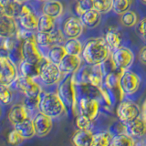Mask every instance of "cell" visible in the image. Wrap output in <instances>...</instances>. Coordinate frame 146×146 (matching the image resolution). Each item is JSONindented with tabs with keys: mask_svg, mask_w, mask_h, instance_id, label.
<instances>
[{
	"mask_svg": "<svg viewBox=\"0 0 146 146\" xmlns=\"http://www.w3.org/2000/svg\"><path fill=\"white\" fill-rule=\"evenodd\" d=\"M82 57L88 65H100L111 57V48L104 38H91L85 44Z\"/></svg>",
	"mask_w": 146,
	"mask_h": 146,
	"instance_id": "1",
	"label": "cell"
},
{
	"mask_svg": "<svg viewBox=\"0 0 146 146\" xmlns=\"http://www.w3.org/2000/svg\"><path fill=\"white\" fill-rule=\"evenodd\" d=\"M38 111L39 112L45 114L51 119H54L65 113L67 108L58 93L48 92L41 94Z\"/></svg>",
	"mask_w": 146,
	"mask_h": 146,
	"instance_id": "2",
	"label": "cell"
},
{
	"mask_svg": "<svg viewBox=\"0 0 146 146\" xmlns=\"http://www.w3.org/2000/svg\"><path fill=\"white\" fill-rule=\"evenodd\" d=\"M58 94L63 103L65 104L66 108L74 111L77 104V92L73 75H68L63 80L58 87Z\"/></svg>",
	"mask_w": 146,
	"mask_h": 146,
	"instance_id": "3",
	"label": "cell"
},
{
	"mask_svg": "<svg viewBox=\"0 0 146 146\" xmlns=\"http://www.w3.org/2000/svg\"><path fill=\"white\" fill-rule=\"evenodd\" d=\"M40 74L39 78L47 86H51L58 83L63 75L58 65L50 62L47 57H44L39 63Z\"/></svg>",
	"mask_w": 146,
	"mask_h": 146,
	"instance_id": "4",
	"label": "cell"
},
{
	"mask_svg": "<svg viewBox=\"0 0 146 146\" xmlns=\"http://www.w3.org/2000/svg\"><path fill=\"white\" fill-rule=\"evenodd\" d=\"M141 79L138 74L131 70H125L121 73L119 81V90L123 95H132L139 90Z\"/></svg>",
	"mask_w": 146,
	"mask_h": 146,
	"instance_id": "5",
	"label": "cell"
},
{
	"mask_svg": "<svg viewBox=\"0 0 146 146\" xmlns=\"http://www.w3.org/2000/svg\"><path fill=\"white\" fill-rule=\"evenodd\" d=\"M13 84L17 90L24 93L27 98H36L41 96V93H42L40 85L36 83L35 80L27 78L23 75L18 76L16 80L13 82Z\"/></svg>",
	"mask_w": 146,
	"mask_h": 146,
	"instance_id": "6",
	"label": "cell"
},
{
	"mask_svg": "<svg viewBox=\"0 0 146 146\" xmlns=\"http://www.w3.org/2000/svg\"><path fill=\"white\" fill-rule=\"evenodd\" d=\"M111 58L116 68L121 71L128 70L134 61V54L129 48L120 47L114 49Z\"/></svg>",
	"mask_w": 146,
	"mask_h": 146,
	"instance_id": "7",
	"label": "cell"
},
{
	"mask_svg": "<svg viewBox=\"0 0 146 146\" xmlns=\"http://www.w3.org/2000/svg\"><path fill=\"white\" fill-rule=\"evenodd\" d=\"M141 109L138 106V104L131 102V100H121L119 103L116 114L121 122L127 123L131 121L135 120V119L139 118L141 115Z\"/></svg>",
	"mask_w": 146,
	"mask_h": 146,
	"instance_id": "8",
	"label": "cell"
},
{
	"mask_svg": "<svg viewBox=\"0 0 146 146\" xmlns=\"http://www.w3.org/2000/svg\"><path fill=\"white\" fill-rule=\"evenodd\" d=\"M21 53L23 60L35 64H38L45 57L40 51L38 45L36 43V36L32 38L23 41Z\"/></svg>",
	"mask_w": 146,
	"mask_h": 146,
	"instance_id": "9",
	"label": "cell"
},
{
	"mask_svg": "<svg viewBox=\"0 0 146 146\" xmlns=\"http://www.w3.org/2000/svg\"><path fill=\"white\" fill-rule=\"evenodd\" d=\"M17 77L16 64L9 58H0V84L9 87Z\"/></svg>",
	"mask_w": 146,
	"mask_h": 146,
	"instance_id": "10",
	"label": "cell"
},
{
	"mask_svg": "<svg viewBox=\"0 0 146 146\" xmlns=\"http://www.w3.org/2000/svg\"><path fill=\"white\" fill-rule=\"evenodd\" d=\"M78 104H79L80 115L87 117L92 121L97 118L100 111V102L97 99L84 96L80 99Z\"/></svg>",
	"mask_w": 146,
	"mask_h": 146,
	"instance_id": "11",
	"label": "cell"
},
{
	"mask_svg": "<svg viewBox=\"0 0 146 146\" xmlns=\"http://www.w3.org/2000/svg\"><path fill=\"white\" fill-rule=\"evenodd\" d=\"M84 24L81 18L78 17H70L66 19L63 25V34L68 39H78L82 35Z\"/></svg>",
	"mask_w": 146,
	"mask_h": 146,
	"instance_id": "12",
	"label": "cell"
},
{
	"mask_svg": "<svg viewBox=\"0 0 146 146\" xmlns=\"http://www.w3.org/2000/svg\"><path fill=\"white\" fill-rule=\"evenodd\" d=\"M19 24L23 29L34 31L38 30V17L35 12L30 8V7L27 5H23L19 16H18Z\"/></svg>",
	"mask_w": 146,
	"mask_h": 146,
	"instance_id": "13",
	"label": "cell"
},
{
	"mask_svg": "<svg viewBox=\"0 0 146 146\" xmlns=\"http://www.w3.org/2000/svg\"><path fill=\"white\" fill-rule=\"evenodd\" d=\"M32 121H33L36 135H38V137H44L48 135L50 131L52 130V119L43 113L38 112L32 119Z\"/></svg>",
	"mask_w": 146,
	"mask_h": 146,
	"instance_id": "14",
	"label": "cell"
},
{
	"mask_svg": "<svg viewBox=\"0 0 146 146\" xmlns=\"http://www.w3.org/2000/svg\"><path fill=\"white\" fill-rule=\"evenodd\" d=\"M80 65L81 58L80 56H72L67 54L58 66L62 74L72 75L80 70Z\"/></svg>",
	"mask_w": 146,
	"mask_h": 146,
	"instance_id": "15",
	"label": "cell"
},
{
	"mask_svg": "<svg viewBox=\"0 0 146 146\" xmlns=\"http://www.w3.org/2000/svg\"><path fill=\"white\" fill-rule=\"evenodd\" d=\"M17 24L15 17L8 16L0 17V38H8L16 36L17 32Z\"/></svg>",
	"mask_w": 146,
	"mask_h": 146,
	"instance_id": "16",
	"label": "cell"
},
{
	"mask_svg": "<svg viewBox=\"0 0 146 146\" xmlns=\"http://www.w3.org/2000/svg\"><path fill=\"white\" fill-rule=\"evenodd\" d=\"M126 134L131 138H141L146 134V121L143 118H137L130 122L125 123Z\"/></svg>",
	"mask_w": 146,
	"mask_h": 146,
	"instance_id": "17",
	"label": "cell"
},
{
	"mask_svg": "<svg viewBox=\"0 0 146 146\" xmlns=\"http://www.w3.org/2000/svg\"><path fill=\"white\" fill-rule=\"evenodd\" d=\"M7 118L9 121L15 126L17 124L25 121L27 119H29V113L27 112L26 108L24 107L23 104H17L14 105L11 107V109L9 110Z\"/></svg>",
	"mask_w": 146,
	"mask_h": 146,
	"instance_id": "18",
	"label": "cell"
},
{
	"mask_svg": "<svg viewBox=\"0 0 146 146\" xmlns=\"http://www.w3.org/2000/svg\"><path fill=\"white\" fill-rule=\"evenodd\" d=\"M95 134L91 131L78 130L71 137L73 146H92Z\"/></svg>",
	"mask_w": 146,
	"mask_h": 146,
	"instance_id": "19",
	"label": "cell"
},
{
	"mask_svg": "<svg viewBox=\"0 0 146 146\" xmlns=\"http://www.w3.org/2000/svg\"><path fill=\"white\" fill-rule=\"evenodd\" d=\"M43 15L50 17L52 18H57L63 13V5L58 0H48L42 7Z\"/></svg>",
	"mask_w": 146,
	"mask_h": 146,
	"instance_id": "20",
	"label": "cell"
},
{
	"mask_svg": "<svg viewBox=\"0 0 146 146\" xmlns=\"http://www.w3.org/2000/svg\"><path fill=\"white\" fill-rule=\"evenodd\" d=\"M19 70L21 75L30 79H36L38 78L40 74V66L39 64L30 63L25 60H22L19 64Z\"/></svg>",
	"mask_w": 146,
	"mask_h": 146,
	"instance_id": "21",
	"label": "cell"
},
{
	"mask_svg": "<svg viewBox=\"0 0 146 146\" xmlns=\"http://www.w3.org/2000/svg\"><path fill=\"white\" fill-rule=\"evenodd\" d=\"M105 42L110 47L111 49H116L121 47V35L120 31L114 27H110L105 33L104 36Z\"/></svg>",
	"mask_w": 146,
	"mask_h": 146,
	"instance_id": "22",
	"label": "cell"
},
{
	"mask_svg": "<svg viewBox=\"0 0 146 146\" xmlns=\"http://www.w3.org/2000/svg\"><path fill=\"white\" fill-rule=\"evenodd\" d=\"M14 129H15L25 140L30 139L34 135H36L33 121H32L31 118L27 119V120L19 123V124L15 125V128H14Z\"/></svg>",
	"mask_w": 146,
	"mask_h": 146,
	"instance_id": "23",
	"label": "cell"
},
{
	"mask_svg": "<svg viewBox=\"0 0 146 146\" xmlns=\"http://www.w3.org/2000/svg\"><path fill=\"white\" fill-rule=\"evenodd\" d=\"M67 55V51L64 46L62 45H54L51 48H48V59L56 65H58L61 62L62 59Z\"/></svg>",
	"mask_w": 146,
	"mask_h": 146,
	"instance_id": "24",
	"label": "cell"
},
{
	"mask_svg": "<svg viewBox=\"0 0 146 146\" xmlns=\"http://www.w3.org/2000/svg\"><path fill=\"white\" fill-rule=\"evenodd\" d=\"M0 3L4 7L6 16L11 17H16L19 16L23 6L22 3L17 2V0H0Z\"/></svg>",
	"mask_w": 146,
	"mask_h": 146,
	"instance_id": "25",
	"label": "cell"
},
{
	"mask_svg": "<svg viewBox=\"0 0 146 146\" xmlns=\"http://www.w3.org/2000/svg\"><path fill=\"white\" fill-rule=\"evenodd\" d=\"M102 18V13H100L97 9H91V10L86 12L81 17L82 23L88 27H95L99 25Z\"/></svg>",
	"mask_w": 146,
	"mask_h": 146,
	"instance_id": "26",
	"label": "cell"
},
{
	"mask_svg": "<svg viewBox=\"0 0 146 146\" xmlns=\"http://www.w3.org/2000/svg\"><path fill=\"white\" fill-rule=\"evenodd\" d=\"M123 71L116 70L115 71L110 72L104 77V86L110 90L119 89V81L120 77Z\"/></svg>",
	"mask_w": 146,
	"mask_h": 146,
	"instance_id": "27",
	"label": "cell"
},
{
	"mask_svg": "<svg viewBox=\"0 0 146 146\" xmlns=\"http://www.w3.org/2000/svg\"><path fill=\"white\" fill-rule=\"evenodd\" d=\"M55 29V19L46 15H41L38 17V32L50 33Z\"/></svg>",
	"mask_w": 146,
	"mask_h": 146,
	"instance_id": "28",
	"label": "cell"
},
{
	"mask_svg": "<svg viewBox=\"0 0 146 146\" xmlns=\"http://www.w3.org/2000/svg\"><path fill=\"white\" fill-rule=\"evenodd\" d=\"M64 48H65L68 55H72V56H80L82 54L83 48L82 45L79 39H68L64 43Z\"/></svg>",
	"mask_w": 146,
	"mask_h": 146,
	"instance_id": "29",
	"label": "cell"
},
{
	"mask_svg": "<svg viewBox=\"0 0 146 146\" xmlns=\"http://www.w3.org/2000/svg\"><path fill=\"white\" fill-rule=\"evenodd\" d=\"M135 141L133 138H131L126 133L116 134L113 136L111 140V146H134Z\"/></svg>",
	"mask_w": 146,
	"mask_h": 146,
	"instance_id": "30",
	"label": "cell"
},
{
	"mask_svg": "<svg viewBox=\"0 0 146 146\" xmlns=\"http://www.w3.org/2000/svg\"><path fill=\"white\" fill-rule=\"evenodd\" d=\"M113 135L111 131H102L95 134L92 146H111Z\"/></svg>",
	"mask_w": 146,
	"mask_h": 146,
	"instance_id": "31",
	"label": "cell"
},
{
	"mask_svg": "<svg viewBox=\"0 0 146 146\" xmlns=\"http://www.w3.org/2000/svg\"><path fill=\"white\" fill-rule=\"evenodd\" d=\"M121 23L126 27H131L138 22V16L134 11L129 10L121 15Z\"/></svg>",
	"mask_w": 146,
	"mask_h": 146,
	"instance_id": "32",
	"label": "cell"
},
{
	"mask_svg": "<svg viewBox=\"0 0 146 146\" xmlns=\"http://www.w3.org/2000/svg\"><path fill=\"white\" fill-rule=\"evenodd\" d=\"M131 0H113L112 10L118 15H122L130 10Z\"/></svg>",
	"mask_w": 146,
	"mask_h": 146,
	"instance_id": "33",
	"label": "cell"
},
{
	"mask_svg": "<svg viewBox=\"0 0 146 146\" xmlns=\"http://www.w3.org/2000/svg\"><path fill=\"white\" fill-rule=\"evenodd\" d=\"M36 41L38 47L41 48H51L54 46L50 33H44V32H38L36 34Z\"/></svg>",
	"mask_w": 146,
	"mask_h": 146,
	"instance_id": "34",
	"label": "cell"
},
{
	"mask_svg": "<svg viewBox=\"0 0 146 146\" xmlns=\"http://www.w3.org/2000/svg\"><path fill=\"white\" fill-rule=\"evenodd\" d=\"M94 8L93 0H80L76 5V13L80 17H82L86 12Z\"/></svg>",
	"mask_w": 146,
	"mask_h": 146,
	"instance_id": "35",
	"label": "cell"
},
{
	"mask_svg": "<svg viewBox=\"0 0 146 146\" xmlns=\"http://www.w3.org/2000/svg\"><path fill=\"white\" fill-rule=\"evenodd\" d=\"M41 100V96L36 98H25L24 102H23V105L26 108L27 112H33L39 110V104Z\"/></svg>",
	"mask_w": 146,
	"mask_h": 146,
	"instance_id": "36",
	"label": "cell"
},
{
	"mask_svg": "<svg viewBox=\"0 0 146 146\" xmlns=\"http://www.w3.org/2000/svg\"><path fill=\"white\" fill-rule=\"evenodd\" d=\"M94 8L100 13H108L112 9L113 0H93Z\"/></svg>",
	"mask_w": 146,
	"mask_h": 146,
	"instance_id": "37",
	"label": "cell"
},
{
	"mask_svg": "<svg viewBox=\"0 0 146 146\" xmlns=\"http://www.w3.org/2000/svg\"><path fill=\"white\" fill-rule=\"evenodd\" d=\"M76 126L78 130H85V131H91L92 127V121L83 115H80L76 119Z\"/></svg>",
	"mask_w": 146,
	"mask_h": 146,
	"instance_id": "38",
	"label": "cell"
},
{
	"mask_svg": "<svg viewBox=\"0 0 146 146\" xmlns=\"http://www.w3.org/2000/svg\"><path fill=\"white\" fill-rule=\"evenodd\" d=\"M13 95L8 86L0 84V102L3 104H8L12 102Z\"/></svg>",
	"mask_w": 146,
	"mask_h": 146,
	"instance_id": "39",
	"label": "cell"
},
{
	"mask_svg": "<svg viewBox=\"0 0 146 146\" xmlns=\"http://www.w3.org/2000/svg\"><path fill=\"white\" fill-rule=\"evenodd\" d=\"M25 141V139L23 138V137L18 133V132L14 129L12 130L10 132L8 133V136H7V141L9 144H11L13 146H17L21 144L23 141Z\"/></svg>",
	"mask_w": 146,
	"mask_h": 146,
	"instance_id": "40",
	"label": "cell"
},
{
	"mask_svg": "<svg viewBox=\"0 0 146 146\" xmlns=\"http://www.w3.org/2000/svg\"><path fill=\"white\" fill-rule=\"evenodd\" d=\"M100 93V96H102V98L103 100V102H105V104L107 105V106H111L112 105V93L111 92V90H110L109 89H107L105 86H102L100 87V88L98 89Z\"/></svg>",
	"mask_w": 146,
	"mask_h": 146,
	"instance_id": "41",
	"label": "cell"
},
{
	"mask_svg": "<svg viewBox=\"0 0 146 146\" xmlns=\"http://www.w3.org/2000/svg\"><path fill=\"white\" fill-rule=\"evenodd\" d=\"M50 35H51V38L54 45H61L62 43L66 42V36H64L63 31L60 29H54L52 32H50Z\"/></svg>",
	"mask_w": 146,
	"mask_h": 146,
	"instance_id": "42",
	"label": "cell"
},
{
	"mask_svg": "<svg viewBox=\"0 0 146 146\" xmlns=\"http://www.w3.org/2000/svg\"><path fill=\"white\" fill-rule=\"evenodd\" d=\"M137 30H138L139 35L146 41V17L139 22Z\"/></svg>",
	"mask_w": 146,
	"mask_h": 146,
	"instance_id": "43",
	"label": "cell"
},
{
	"mask_svg": "<svg viewBox=\"0 0 146 146\" xmlns=\"http://www.w3.org/2000/svg\"><path fill=\"white\" fill-rule=\"evenodd\" d=\"M139 59L140 61L146 65V46L143 47L140 49V52H139Z\"/></svg>",
	"mask_w": 146,
	"mask_h": 146,
	"instance_id": "44",
	"label": "cell"
},
{
	"mask_svg": "<svg viewBox=\"0 0 146 146\" xmlns=\"http://www.w3.org/2000/svg\"><path fill=\"white\" fill-rule=\"evenodd\" d=\"M9 58V52L3 47H0V58Z\"/></svg>",
	"mask_w": 146,
	"mask_h": 146,
	"instance_id": "45",
	"label": "cell"
},
{
	"mask_svg": "<svg viewBox=\"0 0 146 146\" xmlns=\"http://www.w3.org/2000/svg\"><path fill=\"white\" fill-rule=\"evenodd\" d=\"M141 113H143V119L146 121V100H145V102H144V103H143V111H141Z\"/></svg>",
	"mask_w": 146,
	"mask_h": 146,
	"instance_id": "46",
	"label": "cell"
},
{
	"mask_svg": "<svg viewBox=\"0 0 146 146\" xmlns=\"http://www.w3.org/2000/svg\"><path fill=\"white\" fill-rule=\"evenodd\" d=\"M2 16H6V14H5L4 7L2 6V4L0 3V17H2Z\"/></svg>",
	"mask_w": 146,
	"mask_h": 146,
	"instance_id": "47",
	"label": "cell"
},
{
	"mask_svg": "<svg viewBox=\"0 0 146 146\" xmlns=\"http://www.w3.org/2000/svg\"><path fill=\"white\" fill-rule=\"evenodd\" d=\"M17 2H19V3H23V2H25V1H27V0H17Z\"/></svg>",
	"mask_w": 146,
	"mask_h": 146,
	"instance_id": "48",
	"label": "cell"
},
{
	"mask_svg": "<svg viewBox=\"0 0 146 146\" xmlns=\"http://www.w3.org/2000/svg\"><path fill=\"white\" fill-rule=\"evenodd\" d=\"M141 1H143V3H145V4H146V0H141Z\"/></svg>",
	"mask_w": 146,
	"mask_h": 146,
	"instance_id": "49",
	"label": "cell"
},
{
	"mask_svg": "<svg viewBox=\"0 0 146 146\" xmlns=\"http://www.w3.org/2000/svg\"><path fill=\"white\" fill-rule=\"evenodd\" d=\"M40 1H45L46 2V1H48V0H40Z\"/></svg>",
	"mask_w": 146,
	"mask_h": 146,
	"instance_id": "50",
	"label": "cell"
},
{
	"mask_svg": "<svg viewBox=\"0 0 146 146\" xmlns=\"http://www.w3.org/2000/svg\"><path fill=\"white\" fill-rule=\"evenodd\" d=\"M0 115H1V109H0Z\"/></svg>",
	"mask_w": 146,
	"mask_h": 146,
	"instance_id": "51",
	"label": "cell"
},
{
	"mask_svg": "<svg viewBox=\"0 0 146 146\" xmlns=\"http://www.w3.org/2000/svg\"><path fill=\"white\" fill-rule=\"evenodd\" d=\"M78 1H80V0H78Z\"/></svg>",
	"mask_w": 146,
	"mask_h": 146,
	"instance_id": "52",
	"label": "cell"
}]
</instances>
